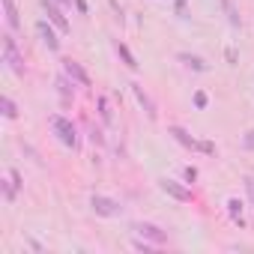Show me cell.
<instances>
[{
  "instance_id": "5b68a950",
  "label": "cell",
  "mask_w": 254,
  "mask_h": 254,
  "mask_svg": "<svg viewBox=\"0 0 254 254\" xmlns=\"http://www.w3.org/2000/svg\"><path fill=\"white\" fill-rule=\"evenodd\" d=\"M132 230H135V236H141L153 245H168V230H162L153 221H138V224H132Z\"/></svg>"
},
{
  "instance_id": "f546056e",
  "label": "cell",
  "mask_w": 254,
  "mask_h": 254,
  "mask_svg": "<svg viewBox=\"0 0 254 254\" xmlns=\"http://www.w3.org/2000/svg\"><path fill=\"white\" fill-rule=\"evenodd\" d=\"M60 3H63V6H69V3H75V0H60Z\"/></svg>"
},
{
  "instance_id": "ffe728a7",
  "label": "cell",
  "mask_w": 254,
  "mask_h": 254,
  "mask_svg": "<svg viewBox=\"0 0 254 254\" xmlns=\"http://www.w3.org/2000/svg\"><path fill=\"white\" fill-rule=\"evenodd\" d=\"M224 9H227V18H230V24H233V27H239V12H236V6L230 3V0H224Z\"/></svg>"
},
{
  "instance_id": "44dd1931",
  "label": "cell",
  "mask_w": 254,
  "mask_h": 254,
  "mask_svg": "<svg viewBox=\"0 0 254 254\" xmlns=\"http://www.w3.org/2000/svg\"><path fill=\"white\" fill-rule=\"evenodd\" d=\"M242 150H245V153H254V129H248V132L242 135Z\"/></svg>"
},
{
  "instance_id": "30bf717a",
  "label": "cell",
  "mask_w": 254,
  "mask_h": 254,
  "mask_svg": "<svg viewBox=\"0 0 254 254\" xmlns=\"http://www.w3.org/2000/svg\"><path fill=\"white\" fill-rule=\"evenodd\" d=\"M177 60H180L186 69H191V72H206V69H209L203 57H197V54H189V51H180V54H177Z\"/></svg>"
},
{
  "instance_id": "7402d4cb",
  "label": "cell",
  "mask_w": 254,
  "mask_h": 254,
  "mask_svg": "<svg viewBox=\"0 0 254 254\" xmlns=\"http://www.w3.org/2000/svg\"><path fill=\"white\" fill-rule=\"evenodd\" d=\"M197 153H206V156H215V153H218V147H215L212 141H200V144H197Z\"/></svg>"
},
{
  "instance_id": "cb8c5ba5",
  "label": "cell",
  "mask_w": 254,
  "mask_h": 254,
  "mask_svg": "<svg viewBox=\"0 0 254 254\" xmlns=\"http://www.w3.org/2000/svg\"><path fill=\"white\" fill-rule=\"evenodd\" d=\"M183 180H186V183H194V180H197V168H191V165H189V168L183 171Z\"/></svg>"
},
{
  "instance_id": "9a60e30c",
  "label": "cell",
  "mask_w": 254,
  "mask_h": 254,
  "mask_svg": "<svg viewBox=\"0 0 254 254\" xmlns=\"http://www.w3.org/2000/svg\"><path fill=\"white\" fill-rule=\"evenodd\" d=\"M117 54H120V60H123L126 66H129L132 72L138 69V60H135V54L129 51V45H126V42H117Z\"/></svg>"
},
{
  "instance_id": "d4e9b609",
  "label": "cell",
  "mask_w": 254,
  "mask_h": 254,
  "mask_svg": "<svg viewBox=\"0 0 254 254\" xmlns=\"http://www.w3.org/2000/svg\"><path fill=\"white\" fill-rule=\"evenodd\" d=\"M90 141H93L96 147H102V144H105V135H102V132L96 129V126H93V135H90Z\"/></svg>"
},
{
  "instance_id": "9c48e42d",
  "label": "cell",
  "mask_w": 254,
  "mask_h": 254,
  "mask_svg": "<svg viewBox=\"0 0 254 254\" xmlns=\"http://www.w3.org/2000/svg\"><path fill=\"white\" fill-rule=\"evenodd\" d=\"M168 135H171V138H174L177 144H183L186 150H197V144H200L197 138H191V135H189V132L183 129V126H171V129H168Z\"/></svg>"
},
{
  "instance_id": "2e32d148",
  "label": "cell",
  "mask_w": 254,
  "mask_h": 254,
  "mask_svg": "<svg viewBox=\"0 0 254 254\" xmlns=\"http://www.w3.org/2000/svg\"><path fill=\"white\" fill-rule=\"evenodd\" d=\"M75 84H78V81H72V78L63 72V75L57 78V90H60V96H63V99H72V93H75Z\"/></svg>"
},
{
  "instance_id": "8fae6325",
  "label": "cell",
  "mask_w": 254,
  "mask_h": 254,
  "mask_svg": "<svg viewBox=\"0 0 254 254\" xmlns=\"http://www.w3.org/2000/svg\"><path fill=\"white\" fill-rule=\"evenodd\" d=\"M3 18H6V27L12 33L21 30V18H18V9H15V0H3Z\"/></svg>"
},
{
  "instance_id": "5bb4252c",
  "label": "cell",
  "mask_w": 254,
  "mask_h": 254,
  "mask_svg": "<svg viewBox=\"0 0 254 254\" xmlns=\"http://www.w3.org/2000/svg\"><path fill=\"white\" fill-rule=\"evenodd\" d=\"M0 191H3V200H6V203H15V197H18L21 189H18V186L12 183V177H9V180H0Z\"/></svg>"
},
{
  "instance_id": "6da1fadb",
  "label": "cell",
  "mask_w": 254,
  "mask_h": 254,
  "mask_svg": "<svg viewBox=\"0 0 254 254\" xmlns=\"http://www.w3.org/2000/svg\"><path fill=\"white\" fill-rule=\"evenodd\" d=\"M51 129H54V135H57V141H60L63 147H72V150L78 147V129H75L72 120L54 114V117H51Z\"/></svg>"
},
{
  "instance_id": "ac0fdd59",
  "label": "cell",
  "mask_w": 254,
  "mask_h": 254,
  "mask_svg": "<svg viewBox=\"0 0 254 254\" xmlns=\"http://www.w3.org/2000/svg\"><path fill=\"white\" fill-rule=\"evenodd\" d=\"M0 111H3V117H6V120H15V117H18V108H15V102H12L9 96L0 99Z\"/></svg>"
},
{
  "instance_id": "4316f807",
  "label": "cell",
  "mask_w": 254,
  "mask_h": 254,
  "mask_svg": "<svg viewBox=\"0 0 254 254\" xmlns=\"http://www.w3.org/2000/svg\"><path fill=\"white\" fill-rule=\"evenodd\" d=\"M9 177H12V183H15V186H18V189H24V183H21V174H18V171H15V168H12V171H9Z\"/></svg>"
},
{
  "instance_id": "f1b7e54d",
  "label": "cell",
  "mask_w": 254,
  "mask_h": 254,
  "mask_svg": "<svg viewBox=\"0 0 254 254\" xmlns=\"http://www.w3.org/2000/svg\"><path fill=\"white\" fill-rule=\"evenodd\" d=\"M177 15H186V0H177Z\"/></svg>"
},
{
  "instance_id": "3957f363",
  "label": "cell",
  "mask_w": 254,
  "mask_h": 254,
  "mask_svg": "<svg viewBox=\"0 0 254 254\" xmlns=\"http://www.w3.org/2000/svg\"><path fill=\"white\" fill-rule=\"evenodd\" d=\"M3 63H6L15 75H24V57H21V51H18V45H15V36H12V33H6V36H3Z\"/></svg>"
},
{
  "instance_id": "603a6c76",
  "label": "cell",
  "mask_w": 254,
  "mask_h": 254,
  "mask_svg": "<svg viewBox=\"0 0 254 254\" xmlns=\"http://www.w3.org/2000/svg\"><path fill=\"white\" fill-rule=\"evenodd\" d=\"M245 194H248V200L254 206V177H245Z\"/></svg>"
},
{
  "instance_id": "7a4b0ae2",
  "label": "cell",
  "mask_w": 254,
  "mask_h": 254,
  "mask_svg": "<svg viewBox=\"0 0 254 254\" xmlns=\"http://www.w3.org/2000/svg\"><path fill=\"white\" fill-rule=\"evenodd\" d=\"M36 36H39V42H42L51 54L60 51V30H57L48 18H39V21H36Z\"/></svg>"
},
{
  "instance_id": "e0dca14e",
  "label": "cell",
  "mask_w": 254,
  "mask_h": 254,
  "mask_svg": "<svg viewBox=\"0 0 254 254\" xmlns=\"http://www.w3.org/2000/svg\"><path fill=\"white\" fill-rule=\"evenodd\" d=\"M96 108H99V120H102L105 126H114V114H111V105H108V99H105V96H99V99H96Z\"/></svg>"
},
{
  "instance_id": "277c9868",
  "label": "cell",
  "mask_w": 254,
  "mask_h": 254,
  "mask_svg": "<svg viewBox=\"0 0 254 254\" xmlns=\"http://www.w3.org/2000/svg\"><path fill=\"white\" fill-rule=\"evenodd\" d=\"M90 209H93L99 218H117V215L123 212L120 200H114V197H105V194H93V197H90Z\"/></svg>"
},
{
  "instance_id": "4fadbf2b",
  "label": "cell",
  "mask_w": 254,
  "mask_h": 254,
  "mask_svg": "<svg viewBox=\"0 0 254 254\" xmlns=\"http://www.w3.org/2000/svg\"><path fill=\"white\" fill-rule=\"evenodd\" d=\"M132 93H135V99L141 102V108L147 111V117H150V120H156V105H153V99L144 93V87H141V84H132Z\"/></svg>"
},
{
  "instance_id": "52a82bcc",
  "label": "cell",
  "mask_w": 254,
  "mask_h": 254,
  "mask_svg": "<svg viewBox=\"0 0 254 254\" xmlns=\"http://www.w3.org/2000/svg\"><path fill=\"white\" fill-rule=\"evenodd\" d=\"M39 3H42V9H45V15H48V21L60 30V33H69L72 30V24H69V18L63 15V9L54 3V0H39Z\"/></svg>"
},
{
  "instance_id": "d6986e66",
  "label": "cell",
  "mask_w": 254,
  "mask_h": 254,
  "mask_svg": "<svg viewBox=\"0 0 254 254\" xmlns=\"http://www.w3.org/2000/svg\"><path fill=\"white\" fill-rule=\"evenodd\" d=\"M191 102H194V108H197V111H203V108L209 105V96H206L203 90H194V96H191Z\"/></svg>"
},
{
  "instance_id": "484cf974",
  "label": "cell",
  "mask_w": 254,
  "mask_h": 254,
  "mask_svg": "<svg viewBox=\"0 0 254 254\" xmlns=\"http://www.w3.org/2000/svg\"><path fill=\"white\" fill-rule=\"evenodd\" d=\"M224 60H227L230 66H236V51H233V48H227V51H224Z\"/></svg>"
},
{
  "instance_id": "ba28073f",
  "label": "cell",
  "mask_w": 254,
  "mask_h": 254,
  "mask_svg": "<svg viewBox=\"0 0 254 254\" xmlns=\"http://www.w3.org/2000/svg\"><path fill=\"white\" fill-rule=\"evenodd\" d=\"M63 72H66L72 81H78V87H90V75H87V69H84L78 60L66 57V60H63Z\"/></svg>"
},
{
  "instance_id": "8992f818",
  "label": "cell",
  "mask_w": 254,
  "mask_h": 254,
  "mask_svg": "<svg viewBox=\"0 0 254 254\" xmlns=\"http://www.w3.org/2000/svg\"><path fill=\"white\" fill-rule=\"evenodd\" d=\"M159 189H162L168 197L180 200V203H191V200H194V194H191V189H189L186 183H177V180H168V177H162V180H159Z\"/></svg>"
},
{
  "instance_id": "83f0119b",
  "label": "cell",
  "mask_w": 254,
  "mask_h": 254,
  "mask_svg": "<svg viewBox=\"0 0 254 254\" xmlns=\"http://www.w3.org/2000/svg\"><path fill=\"white\" fill-rule=\"evenodd\" d=\"M75 9H78L81 15H87V0H75Z\"/></svg>"
},
{
  "instance_id": "7c38bea8",
  "label": "cell",
  "mask_w": 254,
  "mask_h": 254,
  "mask_svg": "<svg viewBox=\"0 0 254 254\" xmlns=\"http://www.w3.org/2000/svg\"><path fill=\"white\" fill-rule=\"evenodd\" d=\"M224 206H227V215H230V221L242 227V224H245V218H242V212H245V203H242L239 197H227V203H224Z\"/></svg>"
}]
</instances>
